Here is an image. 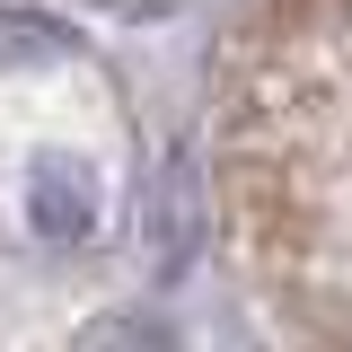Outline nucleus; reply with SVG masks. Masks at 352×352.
<instances>
[{"mask_svg": "<svg viewBox=\"0 0 352 352\" xmlns=\"http://www.w3.org/2000/svg\"><path fill=\"white\" fill-rule=\"evenodd\" d=\"M220 229L273 282L308 273V256H317V185H308L291 132H247L220 159Z\"/></svg>", "mask_w": 352, "mask_h": 352, "instance_id": "1", "label": "nucleus"}, {"mask_svg": "<svg viewBox=\"0 0 352 352\" xmlns=\"http://www.w3.org/2000/svg\"><path fill=\"white\" fill-rule=\"evenodd\" d=\"M335 27H352V0H264L256 9V44L264 53H300V62L335 36Z\"/></svg>", "mask_w": 352, "mask_h": 352, "instance_id": "2", "label": "nucleus"}]
</instances>
